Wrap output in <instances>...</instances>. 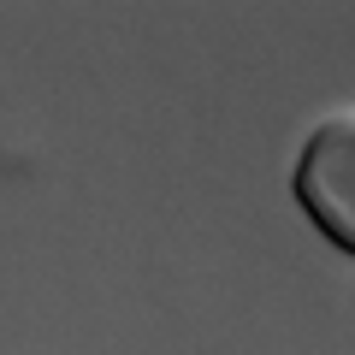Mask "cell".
<instances>
[{
  "instance_id": "obj_1",
  "label": "cell",
  "mask_w": 355,
  "mask_h": 355,
  "mask_svg": "<svg viewBox=\"0 0 355 355\" xmlns=\"http://www.w3.org/2000/svg\"><path fill=\"white\" fill-rule=\"evenodd\" d=\"M296 202L338 249L355 254V107L320 119L296 160Z\"/></svg>"
}]
</instances>
